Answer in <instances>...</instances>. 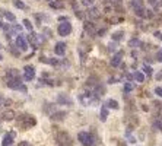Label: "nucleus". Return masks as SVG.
<instances>
[{"instance_id": "obj_24", "label": "nucleus", "mask_w": 162, "mask_h": 146, "mask_svg": "<svg viewBox=\"0 0 162 146\" xmlns=\"http://www.w3.org/2000/svg\"><path fill=\"white\" fill-rule=\"evenodd\" d=\"M105 105H107L108 108H113V110H118V108H120V105H118V102H117L115 100H108Z\"/></svg>"}, {"instance_id": "obj_14", "label": "nucleus", "mask_w": 162, "mask_h": 146, "mask_svg": "<svg viewBox=\"0 0 162 146\" xmlns=\"http://www.w3.org/2000/svg\"><path fill=\"white\" fill-rule=\"evenodd\" d=\"M130 6H131V9L135 10V13H137L139 10L145 9V6H143V0H131V2H130Z\"/></svg>"}, {"instance_id": "obj_36", "label": "nucleus", "mask_w": 162, "mask_h": 146, "mask_svg": "<svg viewBox=\"0 0 162 146\" xmlns=\"http://www.w3.org/2000/svg\"><path fill=\"white\" fill-rule=\"evenodd\" d=\"M81 2H82L83 6H91V5L94 3V0H81Z\"/></svg>"}, {"instance_id": "obj_17", "label": "nucleus", "mask_w": 162, "mask_h": 146, "mask_svg": "<svg viewBox=\"0 0 162 146\" xmlns=\"http://www.w3.org/2000/svg\"><path fill=\"white\" fill-rule=\"evenodd\" d=\"M83 28H85V32H88L89 35H95V34L98 32V31H96V28H95V25L92 24V22H85Z\"/></svg>"}, {"instance_id": "obj_32", "label": "nucleus", "mask_w": 162, "mask_h": 146, "mask_svg": "<svg viewBox=\"0 0 162 146\" xmlns=\"http://www.w3.org/2000/svg\"><path fill=\"white\" fill-rule=\"evenodd\" d=\"M23 27L27 28L28 31H32V24L29 19H23Z\"/></svg>"}, {"instance_id": "obj_29", "label": "nucleus", "mask_w": 162, "mask_h": 146, "mask_svg": "<svg viewBox=\"0 0 162 146\" xmlns=\"http://www.w3.org/2000/svg\"><path fill=\"white\" fill-rule=\"evenodd\" d=\"M133 89H135V83H131V82H126V85H124V93L131 92Z\"/></svg>"}, {"instance_id": "obj_33", "label": "nucleus", "mask_w": 162, "mask_h": 146, "mask_svg": "<svg viewBox=\"0 0 162 146\" xmlns=\"http://www.w3.org/2000/svg\"><path fill=\"white\" fill-rule=\"evenodd\" d=\"M143 72L146 73L148 76H150V75H152V67L148 66V64H143Z\"/></svg>"}, {"instance_id": "obj_37", "label": "nucleus", "mask_w": 162, "mask_h": 146, "mask_svg": "<svg viewBox=\"0 0 162 146\" xmlns=\"http://www.w3.org/2000/svg\"><path fill=\"white\" fill-rule=\"evenodd\" d=\"M155 93L158 95V97H161V98H162V88H159V86L155 88Z\"/></svg>"}, {"instance_id": "obj_28", "label": "nucleus", "mask_w": 162, "mask_h": 146, "mask_svg": "<svg viewBox=\"0 0 162 146\" xmlns=\"http://www.w3.org/2000/svg\"><path fill=\"white\" fill-rule=\"evenodd\" d=\"M123 35H124L123 31H117V32H114L111 35V38H113V41H120L123 38Z\"/></svg>"}, {"instance_id": "obj_43", "label": "nucleus", "mask_w": 162, "mask_h": 146, "mask_svg": "<svg viewBox=\"0 0 162 146\" xmlns=\"http://www.w3.org/2000/svg\"><path fill=\"white\" fill-rule=\"evenodd\" d=\"M48 2H53V0H48Z\"/></svg>"}, {"instance_id": "obj_31", "label": "nucleus", "mask_w": 162, "mask_h": 146, "mask_svg": "<svg viewBox=\"0 0 162 146\" xmlns=\"http://www.w3.org/2000/svg\"><path fill=\"white\" fill-rule=\"evenodd\" d=\"M128 46H130V47H133V48H135V47L140 46V41L137 40V38H133V40H130V41H128Z\"/></svg>"}, {"instance_id": "obj_4", "label": "nucleus", "mask_w": 162, "mask_h": 146, "mask_svg": "<svg viewBox=\"0 0 162 146\" xmlns=\"http://www.w3.org/2000/svg\"><path fill=\"white\" fill-rule=\"evenodd\" d=\"M56 142H57V145H60V146H72L73 145L72 137H70L66 132L57 133V134H56Z\"/></svg>"}, {"instance_id": "obj_2", "label": "nucleus", "mask_w": 162, "mask_h": 146, "mask_svg": "<svg viewBox=\"0 0 162 146\" xmlns=\"http://www.w3.org/2000/svg\"><path fill=\"white\" fill-rule=\"evenodd\" d=\"M77 140L81 142L82 146H94L96 137L89 132H81L79 134H77Z\"/></svg>"}, {"instance_id": "obj_10", "label": "nucleus", "mask_w": 162, "mask_h": 146, "mask_svg": "<svg viewBox=\"0 0 162 146\" xmlns=\"http://www.w3.org/2000/svg\"><path fill=\"white\" fill-rule=\"evenodd\" d=\"M123 57H124V51H118V53H115L114 56H113V59H111V66H113V67L120 66Z\"/></svg>"}, {"instance_id": "obj_25", "label": "nucleus", "mask_w": 162, "mask_h": 146, "mask_svg": "<svg viewBox=\"0 0 162 146\" xmlns=\"http://www.w3.org/2000/svg\"><path fill=\"white\" fill-rule=\"evenodd\" d=\"M137 16H140V18H152V13H150V10H146V9H142V10H139L137 12Z\"/></svg>"}, {"instance_id": "obj_38", "label": "nucleus", "mask_w": 162, "mask_h": 146, "mask_svg": "<svg viewBox=\"0 0 162 146\" xmlns=\"http://www.w3.org/2000/svg\"><path fill=\"white\" fill-rule=\"evenodd\" d=\"M156 59H158V61H162V48L158 51V54H156Z\"/></svg>"}, {"instance_id": "obj_23", "label": "nucleus", "mask_w": 162, "mask_h": 146, "mask_svg": "<svg viewBox=\"0 0 162 146\" xmlns=\"http://www.w3.org/2000/svg\"><path fill=\"white\" fill-rule=\"evenodd\" d=\"M105 5L113 7H120L121 6V0H105Z\"/></svg>"}, {"instance_id": "obj_11", "label": "nucleus", "mask_w": 162, "mask_h": 146, "mask_svg": "<svg viewBox=\"0 0 162 146\" xmlns=\"http://www.w3.org/2000/svg\"><path fill=\"white\" fill-rule=\"evenodd\" d=\"M15 140V132H9L5 134L3 137V142H2V146H10Z\"/></svg>"}, {"instance_id": "obj_3", "label": "nucleus", "mask_w": 162, "mask_h": 146, "mask_svg": "<svg viewBox=\"0 0 162 146\" xmlns=\"http://www.w3.org/2000/svg\"><path fill=\"white\" fill-rule=\"evenodd\" d=\"M81 102L83 105H94V104L98 102V97H96L92 91L83 92V93H81Z\"/></svg>"}, {"instance_id": "obj_40", "label": "nucleus", "mask_w": 162, "mask_h": 146, "mask_svg": "<svg viewBox=\"0 0 162 146\" xmlns=\"http://www.w3.org/2000/svg\"><path fill=\"white\" fill-rule=\"evenodd\" d=\"M115 44H113V42H111V44H110V51H115Z\"/></svg>"}, {"instance_id": "obj_34", "label": "nucleus", "mask_w": 162, "mask_h": 146, "mask_svg": "<svg viewBox=\"0 0 162 146\" xmlns=\"http://www.w3.org/2000/svg\"><path fill=\"white\" fill-rule=\"evenodd\" d=\"M13 5L16 7H19V9H25V5H23L20 0H13Z\"/></svg>"}, {"instance_id": "obj_35", "label": "nucleus", "mask_w": 162, "mask_h": 146, "mask_svg": "<svg viewBox=\"0 0 162 146\" xmlns=\"http://www.w3.org/2000/svg\"><path fill=\"white\" fill-rule=\"evenodd\" d=\"M149 5L155 6V9H159V0H148Z\"/></svg>"}, {"instance_id": "obj_12", "label": "nucleus", "mask_w": 162, "mask_h": 146, "mask_svg": "<svg viewBox=\"0 0 162 146\" xmlns=\"http://www.w3.org/2000/svg\"><path fill=\"white\" fill-rule=\"evenodd\" d=\"M66 42H57L56 44V47H54V53L57 54V56H64V53H66Z\"/></svg>"}, {"instance_id": "obj_18", "label": "nucleus", "mask_w": 162, "mask_h": 146, "mask_svg": "<svg viewBox=\"0 0 162 146\" xmlns=\"http://www.w3.org/2000/svg\"><path fill=\"white\" fill-rule=\"evenodd\" d=\"M92 92H94L98 98H101L102 95L105 93V88L102 86V85H99V83H96V85L94 86V89H92Z\"/></svg>"}, {"instance_id": "obj_8", "label": "nucleus", "mask_w": 162, "mask_h": 146, "mask_svg": "<svg viewBox=\"0 0 162 146\" xmlns=\"http://www.w3.org/2000/svg\"><path fill=\"white\" fill-rule=\"evenodd\" d=\"M6 85H7V88H10V89H19V88L22 86V79H20V78L9 79V80H6Z\"/></svg>"}, {"instance_id": "obj_13", "label": "nucleus", "mask_w": 162, "mask_h": 146, "mask_svg": "<svg viewBox=\"0 0 162 146\" xmlns=\"http://www.w3.org/2000/svg\"><path fill=\"white\" fill-rule=\"evenodd\" d=\"M0 117H2L3 121H10V120L15 119V111H13V110H10V108H7V110H5V111L2 113Z\"/></svg>"}, {"instance_id": "obj_15", "label": "nucleus", "mask_w": 162, "mask_h": 146, "mask_svg": "<svg viewBox=\"0 0 162 146\" xmlns=\"http://www.w3.org/2000/svg\"><path fill=\"white\" fill-rule=\"evenodd\" d=\"M28 41L31 42V46L34 47V48H38V44H40V41H38V35L32 31H29V35H28Z\"/></svg>"}, {"instance_id": "obj_27", "label": "nucleus", "mask_w": 162, "mask_h": 146, "mask_svg": "<svg viewBox=\"0 0 162 146\" xmlns=\"http://www.w3.org/2000/svg\"><path fill=\"white\" fill-rule=\"evenodd\" d=\"M152 127H153L155 130H158V132H162V120L161 119H156L155 121H153Z\"/></svg>"}, {"instance_id": "obj_42", "label": "nucleus", "mask_w": 162, "mask_h": 146, "mask_svg": "<svg viewBox=\"0 0 162 146\" xmlns=\"http://www.w3.org/2000/svg\"><path fill=\"white\" fill-rule=\"evenodd\" d=\"M0 60H3V57H2V56H0Z\"/></svg>"}, {"instance_id": "obj_44", "label": "nucleus", "mask_w": 162, "mask_h": 146, "mask_svg": "<svg viewBox=\"0 0 162 146\" xmlns=\"http://www.w3.org/2000/svg\"><path fill=\"white\" fill-rule=\"evenodd\" d=\"M0 48H2V44H0Z\"/></svg>"}, {"instance_id": "obj_41", "label": "nucleus", "mask_w": 162, "mask_h": 146, "mask_svg": "<svg viewBox=\"0 0 162 146\" xmlns=\"http://www.w3.org/2000/svg\"><path fill=\"white\" fill-rule=\"evenodd\" d=\"M155 37H156V38H162V32H159V31L155 32Z\"/></svg>"}, {"instance_id": "obj_45", "label": "nucleus", "mask_w": 162, "mask_h": 146, "mask_svg": "<svg viewBox=\"0 0 162 146\" xmlns=\"http://www.w3.org/2000/svg\"><path fill=\"white\" fill-rule=\"evenodd\" d=\"M161 40H162V38H161Z\"/></svg>"}, {"instance_id": "obj_19", "label": "nucleus", "mask_w": 162, "mask_h": 146, "mask_svg": "<svg viewBox=\"0 0 162 146\" xmlns=\"http://www.w3.org/2000/svg\"><path fill=\"white\" fill-rule=\"evenodd\" d=\"M16 78H20V76H19V70H18V69H10V70H7V73H6V80H9V79H16Z\"/></svg>"}, {"instance_id": "obj_6", "label": "nucleus", "mask_w": 162, "mask_h": 146, "mask_svg": "<svg viewBox=\"0 0 162 146\" xmlns=\"http://www.w3.org/2000/svg\"><path fill=\"white\" fill-rule=\"evenodd\" d=\"M23 78L25 80L31 82L35 78V67L34 66H25L23 67Z\"/></svg>"}, {"instance_id": "obj_16", "label": "nucleus", "mask_w": 162, "mask_h": 146, "mask_svg": "<svg viewBox=\"0 0 162 146\" xmlns=\"http://www.w3.org/2000/svg\"><path fill=\"white\" fill-rule=\"evenodd\" d=\"M66 117H67L66 111H54L51 114V120H54V121H61V120H64Z\"/></svg>"}, {"instance_id": "obj_30", "label": "nucleus", "mask_w": 162, "mask_h": 146, "mask_svg": "<svg viewBox=\"0 0 162 146\" xmlns=\"http://www.w3.org/2000/svg\"><path fill=\"white\" fill-rule=\"evenodd\" d=\"M133 76H135V79L137 80V82H143V80H145V75H143L142 72H136Z\"/></svg>"}, {"instance_id": "obj_26", "label": "nucleus", "mask_w": 162, "mask_h": 146, "mask_svg": "<svg viewBox=\"0 0 162 146\" xmlns=\"http://www.w3.org/2000/svg\"><path fill=\"white\" fill-rule=\"evenodd\" d=\"M2 15H3V18H5V19H7L9 22H15V20H16L15 15L10 13V12H2Z\"/></svg>"}, {"instance_id": "obj_22", "label": "nucleus", "mask_w": 162, "mask_h": 146, "mask_svg": "<svg viewBox=\"0 0 162 146\" xmlns=\"http://www.w3.org/2000/svg\"><path fill=\"white\" fill-rule=\"evenodd\" d=\"M50 7L51 9H63L64 7V3L61 0H54V2H50Z\"/></svg>"}, {"instance_id": "obj_1", "label": "nucleus", "mask_w": 162, "mask_h": 146, "mask_svg": "<svg viewBox=\"0 0 162 146\" xmlns=\"http://www.w3.org/2000/svg\"><path fill=\"white\" fill-rule=\"evenodd\" d=\"M35 124H37V119L31 114H23V115L18 117V126L23 130H28V129L34 127Z\"/></svg>"}, {"instance_id": "obj_5", "label": "nucleus", "mask_w": 162, "mask_h": 146, "mask_svg": "<svg viewBox=\"0 0 162 146\" xmlns=\"http://www.w3.org/2000/svg\"><path fill=\"white\" fill-rule=\"evenodd\" d=\"M57 32H59V35H60V37L70 35V32H72V24H70L69 20H64L63 24H60V25H59V28H57Z\"/></svg>"}, {"instance_id": "obj_20", "label": "nucleus", "mask_w": 162, "mask_h": 146, "mask_svg": "<svg viewBox=\"0 0 162 146\" xmlns=\"http://www.w3.org/2000/svg\"><path fill=\"white\" fill-rule=\"evenodd\" d=\"M57 102H59V104H67V105H72V104H73V101L70 100L69 97H64V95H59Z\"/></svg>"}, {"instance_id": "obj_7", "label": "nucleus", "mask_w": 162, "mask_h": 146, "mask_svg": "<svg viewBox=\"0 0 162 146\" xmlns=\"http://www.w3.org/2000/svg\"><path fill=\"white\" fill-rule=\"evenodd\" d=\"M86 15H88V18L89 19H99L101 18V10L98 9V7H89V10L86 12Z\"/></svg>"}, {"instance_id": "obj_9", "label": "nucleus", "mask_w": 162, "mask_h": 146, "mask_svg": "<svg viewBox=\"0 0 162 146\" xmlns=\"http://www.w3.org/2000/svg\"><path fill=\"white\" fill-rule=\"evenodd\" d=\"M16 47L19 48L20 51H27L28 50V42L22 35H18V37H16Z\"/></svg>"}, {"instance_id": "obj_21", "label": "nucleus", "mask_w": 162, "mask_h": 146, "mask_svg": "<svg viewBox=\"0 0 162 146\" xmlns=\"http://www.w3.org/2000/svg\"><path fill=\"white\" fill-rule=\"evenodd\" d=\"M107 117H108V107L102 105L101 107V113H99V120H101V121H105Z\"/></svg>"}, {"instance_id": "obj_39", "label": "nucleus", "mask_w": 162, "mask_h": 146, "mask_svg": "<svg viewBox=\"0 0 162 146\" xmlns=\"http://www.w3.org/2000/svg\"><path fill=\"white\" fill-rule=\"evenodd\" d=\"M19 146H32V145H31L29 142H27V140H22V142L19 143Z\"/></svg>"}]
</instances>
